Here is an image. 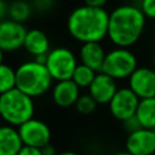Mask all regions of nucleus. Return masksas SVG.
Returning a JSON list of instances; mask_svg holds the SVG:
<instances>
[{"instance_id": "2eb2a0df", "label": "nucleus", "mask_w": 155, "mask_h": 155, "mask_svg": "<svg viewBox=\"0 0 155 155\" xmlns=\"http://www.w3.org/2000/svg\"><path fill=\"white\" fill-rule=\"evenodd\" d=\"M23 47L25 51L31 54L34 58L39 56L47 54L50 48V40L48 36L40 29H30L27 30Z\"/></svg>"}, {"instance_id": "dca6fc26", "label": "nucleus", "mask_w": 155, "mask_h": 155, "mask_svg": "<svg viewBox=\"0 0 155 155\" xmlns=\"http://www.w3.org/2000/svg\"><path fill=\"white\" fill-rule=\"evenodd\" d=\"M22 147L17 128L10 125L0 126V155H18Z\"/></svg>"}, {"instance_id": "412c9836", "label": "nucleus", "mask_w": 155, "mask_h": 155, "mask_svg": "<svg viewBox=\"0 0 155 155\" xmlns=\"http://www.w3.org/2000/svg\"><path fill=\"white\" fill-rule=\"evenodd\" d=\"M97 105L98 104L96 103V101L88 93H84V94H80L74 108L81 115H90L96 110Z\"/></svg>"}, {"instance_id": "f8f14e48", "label": "nucleus", "mask_w": 155, "mask_h": 155, "mask_svg": "<svg viewBox=\"0 0 155 155\" xmlns=\"http://www.w3.org/2000/svg\"><path fill=\"white\" fill-rule=\"evenodd\" d=\"M117 81L109 75L98 71L87 88V93L96 101L97 104H108L117 91Z\"/></svg>"}, {"instance_id": "473e14b6", "label": "nucleus", "mask_w": 155, "mask_h": 155, "mask_svg": "<svg viewBox=\"0 0 155 155\" xmlns=\"http://www.w3.org/2000/svg\"><path fill=\"white\" fill-rule=\"evenodd\" d=\"M125 1H132V0H125Z\"/></svg>"}, {"instance_id": "4be33fe9", "label": "nucleus", "mask_w": 155, "mask_h": 155, "mask_svg": "<svg viewBox=\"0 0 155 155\" xmlns=\"http://www.w3.org/2000/svg\"><path fill=\"white\" fill-rule=\"evenodd\" d=\"M56 0H31V7L39 12H48L54 7Z\"/></svg>"}, {"instance_id": "4468645a", "label": "nucleus", "mask_w": 155, "mask_h": 155, "mask_svg": "<svg viewBox=\"0 0 155 155\" xmlns=\"http://www.w3.org/2000/svg\"><path fill=\"white\" fill-rule=\"evenodd\" d=\"M105 50L101 42H85L81 44L79 50L80 63L90 67L94 71H101L105 58Z\"/></svg>"}, {"instance_id": "f257e3e1", "label": "nucleus", "mask_w": 155, "mask_h": 155, "mask_svg": "<svg viewBox=\"0 0 155 155\" xmlns=\"http://www.w3.org/2000/svg\"><path fill=\"white\" fill-rule=\"evenodd\" d=\"M147 17L139 6L125 4L109 12L107 38L115 47H131L142 36Z\"/></svg>"}, {"instance_id": "bb28decb", "label": "nucleus", "mask_w": 155, "mask_h": 155, "mask_svg": "<svg viewBox=\"0 0 155 155\" xmlns=\"http://www.w3.org/2000/svg\"><path fill=\"white\" fill-rule=\"evenodd\" d=\"M109 0H84V5L87 6H92V7H102L104 8V6L108 4Z\"/></svg>"}, {"instance_id": "6ab92c4d", "label": "nucleus", "mask_w": 155, "mask_h": 155, "mask_svg": "<svg viewBox=\"0 0 155 155\" xmlns=\"http://www.w3.org/2000/svg\"><path fill=\"white\" fill-rule=\"evenodd\" d=\"M96 74H97V71H94L90 67H87L82 63H79L76 65L74 73H73L71 80L78 85V87L80 90L81 88H88V86L93 81Z\"/></svg>"}, {"instance_id": "5701e85b", "label": "nucleus", "mask_w": 155, "mask_h": 155, "mask_svg": "<svg viewBox=\"0 0 155 155\" xmlns=\"http://www.w3.org/2000/svg\"><path fill=\"white\" fill-rule=\"evenodd\" d=\"M139 8L147 18L155 19V0H140Z\"/></svg>"}, {"instance_id": "a878e982", "label": "nucleus", "mask_w": 155, "mask_h": 155, "mask_svg": "<svg viewBox=\"0 0 155 155\" xmlns=\"http://www.w3.org/2000/svg\"><path fill=\"white\" fill-rule=\"evenodd\" d=\"M40 149H41L42 155H57V154H58L56 147H54L53 144H51V142L47 143L46 145H44V147L40 148Z\"/></svg>"}, {"instance_id": "423d86ee", "label": "nucleus", "mask_w": 155, "mask_h": 155, "mask_svg": "<svg viewBox=\"0 0 155 155\" xmlns=\"http://www.w3.org/2000/svg\"><path fill=\"white\" fill-rule=\"evenodd\" d=\"M79 64L75 53L68 47H54L46 54L45 65L53 81L69 80Z\"/></svg>"}, {"instance_id": "f03ea898", "label": "nucleus", "mask_w": 155, "mask_h": 155, "mask_svg": "<svg viewBox=\"0 0 155 155\" xmlns=\"http://www.w3.org/2000/svg\"><path fill=\"white\" fill-rule=\"evenodd\" d=\"M109 12L102 7L81 5L68 16L67 29L69 35L81 42H101L108 35Z\"/></svg>"}, {"instance_id": "6e6552de", "label": "nucleus", "mask_w": 155, "mask_h": 155, "mask_svg": "<svg viewBox=\"0 0 155 155\" xmlns=\"http://www.w3.org/2000/svg\"><path fill=\"white\" fill-rule=\"evenodd\" d=\"M18 133L23 145L42 148L51 140V130L48 125L39 119H29L18 126Z\"/></svg>"}, {"instance_id": "c756f323", "label": "nucleus", "mask_w": 155, "mask_h": 155, "mask_svg": "<svg viewBox=\"0 0 155 155\" xmlns=\"http://www.w3.org/2000/svg\"><path fill=\"white\" fill-rule=\"evenodd\" d=\"M113 155H133V154L128 153L127 150H124V151H117V153H114Z\"/></svg>"}, {"instance_id": "b1692460", "label": "nucleus", "mask_w": 155, "mask_h": 155, "mask_svg": "<svg viewBox=\"0 0 155 155\" xmlns=\"http://www.w3.org/2000/svg\"><path fill=\"white\" fill-rule=\"evenodd\" d=\"M122 127H124V130H125L127 133H131V132H134L136 130L140 128V125H139L137 117H136V116H132V117H130V119L122 121Z\"/></svg>"}, {"instance_id": "7c9ffc66", "label": "nucleus", "mask_w": 155, "mask_h": 155, "mask_svg": "<svg viewBox=\"0 0 155 155\" xmlns=\"http://www.w3.org/2000/svg\"><path fill=\"white\" fill-rule=\"evenodd\" d=\"M2 59H4V51H2V48L0 47V64L2 63Z\"/></svg>"}, {"instance_id": "9b49d317", "label": "nucleus", "mask_w": 155, "mask_h": 155, "mask_svg": "<svg viewBox=\"0 0 155 155\" xmlns=\"http://www.w3.org/2000/svg\"><path fill=\"white\" fill-rule=\"evenodd\" d=\"M125 150L133 155H154L155 154V130L138 128L127 134Z\"/></svg>"}, {"instance_id": "393cba45", "label": "nucleus", "mask_w": 155, "mask_h": 155, "mask_svg": "<svg viewBox=\"0 0 155 155\" xmlns=\"http://www.w3.org/2000/svg\"><path fill=\"white\" fill-rule=\"evenodd\" d=\"M18 155H42L40 148L35 147H29V145H23L18 153Z\"/></svg>"}, {"instance_id": "cd10ccee", "label": "nucleus", "mask_w": 155, "mask_h": 155, "mask_svg": "<svg viewBox=\"0 0 155 155\" xmlns=\"http://www.w3.org/2000/svg\"><path fill=\"white\" fill-rule=\"evenodd\" d=\"M7 15H8V6L4 0H0V22L4 21Z\"/></svg>"}, {"instance_id": "f3484780", "label": "nucleus", "mask_w": 155, "mask_h": 155, "mask_svg": "<svg viewBox=\"0 0 155 155\" xmlns=\"http://www.w3.org/2000/svg\"><path fill=\"white\" fill-rule=\"evenodd\" d=\"M134 116L140 127L155 130V97L139 99Z\"/></svg>"}, {"instance_id": "0eeeda50", "label": "nucleus", "mask_w": 155, "mask_h": 155, "mask_svg": "<svg viewBox=\"0 0 155 155\" xmlns=\"http://www.w3.org/2000/svg\"><path fill=\"white\" fill-rule=\"evenodd\" d=\"M138 103L139 98L128 87H119L108 105L111 116L122 122L136 115Z\"/></svg>"}, {"instance_id": "ddd939ff", "label": "nucleus", "mask_w": 155, "mask_h": 155, "mask_svg": "<svg viewBox=\"0 0 155 155\" xmlns=\"http://www.w3.org/2000/svg\"><path fill=\"white\" fill-rule=\"evenodd\" d=\"M80 94V88L71 79L56 81L52 86V101L59 108L74 107Z\"/></svg>"}, {"instance_id": "a211bd4d", "label": "nucleus", "mask_w": 155, "mask_h": 155, "mask_svg": "<svg viewBox=\"0 0 155 155\" xmlns=\"http://www.w3.org/2000/svg\"><path fill=\"white\" fill-rule=\"evenodd\" d=\"M33 7L29 2L24 0H15L8 5V17L10 19L18 22V23H24L31 15Z\"/></svg>"}, {"instance_id": "c85d7f7f", "label": "nucleus", "mask_w": 155, "mask_h": 155, "mask_svg": "<svg viewBox=\"0 0 155 155\" xmlns=\"http://www.w3.org/2000/svg\"><path fill=\"white\" fill-rule=\"evenodd\" d=\"M57 155H80V154L75 151H62V153H58Z\"/></svg>"}, {"instance_id": "20e7f679", "label": "nucleus", "mask_w": 155, "mask_h": 155, "mask_svg": "<svg viewBox=\"0 0 155 155\" xmlns=\"http://www.w3.org/2000/svg\"><path fill=\"white\" fill-rule=\"evenodd\" d=\"M35 105L31 97L18 88L0 94V117L10 126L18 127L34 116Z\"/></svg>"}, {"instance_id": "2f4dec72", "label": "nucleus", "mask_w": 155, "mask_h": 155, "mask_svg": "<svg viewBox=\"0 0 155 155\" xmlns=\"http://www.w3.org/2000/svg\"><path fill=\"white\" fill-rule=\"evenodd\" d=\"M153 64H154V67H153V68H154V70H155V54H154V59H153Z\"/></svg>"}, {"instance_id": "1a4fd4ad", "label": "nucleus", "mask_w": 155, "mask_h": 155, "mask_svg": "<svg viewBox=\"0 0 155 155\" xmlns=\"http://www.w3.org/2000/svg\"><path fill=\"white\" fill-rule=\"evenodd\" d=\"M128 80V88L139 98L155 97V70L149 67H137Z\"/></svg>"}, {"instance_id": "9d476101", "label": "nucleus", "mask_w": 155, "mask_h": 155, "mask_svg": "<svg viewBox=\"0 0 155 155\" xmlns=\"http://www.w3.org/2000/svg\"><path fill=\"white\" fill-rule=\"evenodd\" d=\"M27 29L23 23L12 19H4L0 22V47L4 52L17 51L23 47Z\"/></svg>"}, {"instance_id": "aec40b11", "label": "nucleus", "mask_w": 155, "mask_h": 155, "mask_svg": "<svg viewBox=\"0 0 155 155\" xmlns=\"http://www.w3.org/2000/svg\"><path fill=\"white\" fill-rule=\"evenodd\" d=\"M16 87V70L1 63L0 64V94Z\"/></svg>"}, {"instance_id": "39448f33", "label": "nucleus", "mask_w": 155, "mask_h": 155, "mask_svg": "<svg viewBox=\"0 0 155 155\" xmlns=\"http://www.w3.org/2000/svg\"><path fill=\"white\" fill-rule=\"evenodd\" d=\"M137 67V57L130 48L114 47L107 52L101 71L119 81L128 79Z\"/></svg>"}, {"instance_id": "7ed1b4c3", "label": "nucleus", "mask_w": 155, "mask_h": 155, "mask_svg": "<svg viewBox=\"0 0 155 155\" xmlns=\"http://www.w3.org/2000/svg\"><path fill=\"white\" fill-rule=\"evenodd\" d=\"M52 82L46 65L35 59L27 61L16 69V88L31 98L45 94L52 87Z\"/></svg>"}]
</instances>
